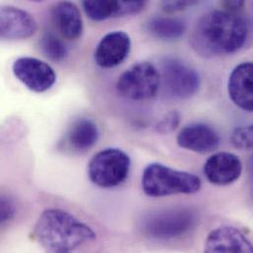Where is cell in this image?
I'll return each mask as SVG.
<instances>
[{"label":"cell","mask_w":253,"mask_h":253,"mask_svg":"<svg viewBox=\"0 0 253 253\" xmlns=\"http://www.w3.org/2000/svg\"><path fill=\"white\" fill-rule=\"evenodd\" d=\"M248 34V25L242 17L216 10L197 21L190 37V44L202 57L229 55L244 46Z\"/></svg>","instance_id":"1"},{"label":"cell","mask_w":253,"mask_h":253,"mask_svg":"<svg viewBox=\"0 0 253 253\" xmlns=\"http://www.w3.org/2000/svg\"><path fill=\"white\" fill-rule=\"evenodd\" d=\"M33 238L48 253H67L95 241L97 236L88 225L69 212L49 208L39 217Z\"/></svg>","instance_id":"2"},{"label":"cell","mask_w":253,"mask_h":253,"mask_svg":"<svg viewBox=\"0 0 253 253\" xmlns=\"http://www.w3.org/2000/svg\"><path fill=\"white\" fill-rule=\"evenodd\" d=\"M202 186L201 179L188 171L178 170L160 163L148 165L142 175V189L153 198L174 194H194Z\"/></svg>","instance_id":"3"},{"label":"cell","mask_w":253,"mask_h":253,"mask_svg":"<svg viewBox=\"0 0 253 253\" xmlns=\"http://www.w3.org/2000/svg\"><path fill=\"white\" fill-rule=\"evenodd\" d=\"M198 223L196 212L177 207L150 213L140 221L141 233L152 240L170 241L180 239L192 231Z\"/></svg>","instance_id":"4"},{"label":"cell","mask_w":253,"mask_h":253,"mask_svg":"<svg viewBox=\"0 0 253 253\" xmlns=\"http://www.w3.org/2000/svg\"><path fill=\"white\" fill-rule=\"evenodd\" d=\"M130 167V158L125 151L107 148L93 156L88 165V174L97 186L113 188L125 182Z\"/></svg>","instance_id":"5"},{"label":"cell","mask_w":253,"mask_h":253,"mask_svg":"<svg viewBox=\"0 0 253 253\" xmlns=\"http://www.w3.org/2000/svg\"><path fill=\"white\" fill-rule=\"evenodd\" d=\"M161 88L160 70L148 61L131 65L119 78L117 90L126 99L142 102L154 98Z\"/></svg>","instance_id":"6"},{"label":"cell","mask_w":253,"mask_h":253,"mask_svg":"<svg viewBox=\"0 0 253 253\" xmlns=\"http://www.w3.org/2000/svg\"><path fill=\"white\" fill-rule=\"evenodd\" d=\"M161 85L165 93L176 100H187L199 90L198 73L176 58L168 57L161 62Z\"/></svg>","instance_id":"7"},{"label":"cell","mask_w":253,"mask_h":253,"mask_svg":"<svg viewBox=\"0 0 253 253\" xmlns=\"http://www.w3.org/2000/svg\"><path fill=\"white\" fill-rule=\"evenodd\" d=\"M14 76L30 91L43 93L56 82L54 69L46 62L35 57H20L12 66Z\"/></svg>","instance_id":"8"},{"label":"cell","mask_w":253,"mask_h":253,"mask_svg":"<svg viewBox=\"0 0 253 253\" xmlns=\"http://www.w3.org/2000/svg\"><path fill=\"white\" fill-rule=\"evenodd\" d=\"M38 23L29 12L15 6H2L0 11V36L8 41H21L33 37Z\"/></svg>","instance_id":"9"},{"label":"cell","mask_w":253,"mask_h":253,"mask_svg":"<svg viewBox=\"0 0 253 253\" xmlns=\"http://www.w3.org/2000/svg\"><path fill=\"white\" fill-rule=\"evenodd\" d=\"M203 171L210 183L226 186L233 184L241 177L243 163L236 154L219 152L208 158Z\"/></svg>","instance_id":"10"},{"label":"cell","mask_w":253,"mask_h":253,"mask_svg":"<svg viewBox=\"0 0 253 253\" xmlns=\"http://www.w3.org/2000/svg\"><path fill=\"white\" fill-rule=\"evenodd\" d=\"M131 40L124 31H114L102 38L95 49V62L102 68H114L122 64L129 55Z\"/></svg>","instance_id":"11"},{"label":"cell","mask_w":253,"mask_h":253,"mask_svg":"<svg viewBox=\"0 0 253 253\" xmlns=\"http://www.w3.org/2000/svg\"><path fill=\"white\" fill-rule=\"evenodd\" d=\"M176 142L182 149L198 154H208L219 148L220 137L216 130L208 125L195 123L179 131Z\"/></svg>","instance_id":"12"},{"label":"cell","mask_w":253,"mask_h":253,"mask_svg":"<svg viewBox=\"0 0 253 253\" xmlns=\"http://www.w3.org/2000/svg\"><path fill=\"white\" fill-rule=\"evenodd\" d=\"M228 93L236 106L253 113V62H243L235 67L229 77Z\"/></svg>","instance_id":"13"},{"label":"cell","mask_w":253,"mask_h":253,"mask_svg":"<svg viewBox=\"0 0 253 253\" xmlns=\"http://www.w3.org/2000/svg\"><path fill=\"white\" fill-rule=\"evenodd\" d=\"M205 252L253 253V245L237 228L223 226L208 235L205 241Z\"/></svg>","instance_id":"14"},{"label":"cell","mask_w":253,"mask_h":253,"mask_svg":"<svg viewBox=\"0 0 253 253\" xmlns=\"http://www.w3.org/2000/svg\"><path fill=\"white\" fill-rule=\"evenodd\" d=\"M52 18L61 35L70 41L81 38L84 25L78 7L71 1L61 0L51 9Z\"/></svg>","instance_id":"15"},{"label":"cell","mask_w":253,"mask_h":253,"mask_svg":"<svg viewBox=\"0 0 253 253\" xmlns=\"http://www.w3.org/2000/svg\"><path fill=\"white\" fill-rule=\"evenodd\" d=\"M99 139L97 125L89 119L77 120L64 136V147L73 153H85L92 149Z\"/></svg>","instance_id":"16"},{"label":"cell","mask_w":253,"mask_h":253,"mask_svg":"<svg viewBox=\"0 0 253 253\" xmlns=\"http://www.w3.org/2000/svg\"><path fill=\"white\" fill-rule=\"evenodd\" d=\"M146 28L153 37L162 41H175L186 30L184 22L170 17H154L148 21Z\"/></svg>","instance_id":"17"},{"label":"cell","mask_w":253,"mask_h":253,"mask_svg":"<svg viewBox=\"0 0 253 253\" xmlns=\"http://www.w3.org/2000/svg\"><path fill=\"white\" fill-rule=\"evenodd\" d=\"M85 14L92 21L102 22L114 17V0H81Z\"/></svg>","instance_id":"18"},{"label":"cell","mask_w":253,"mask_h":253,"mask_svg":"<svg viewBox=\"0 0 253 253\" xmlns=\"http://www.w3.org/2000/svg\"><path fill=\"white\" fill-rule=\"evenodd\" d=\"M41 49L47 58L55 62L62 61L68 53L65 43L51 33L45 34L42 38Z\"/></svg>","instance_id":"19"},{"label":"cell","mask_w":253,"mask_h":253,"mask_svg":"<svg viewBox=\"0 0 253 253\" xmlns=\"http://www.w3.org/2000/svg\"><path fill=\"white\" fill-rule=\"evenodd\" d=\"M232 144L244 151L253 150V125L237 127L231 134Z\"/></svg>","instance_id":"20"},{"label":"cell","mask_w":253,"mask_h":253,"mask_svg":"<svg viewBox=\"0 0 253 253\" xmlns=\"http://www.w3.org/2000/svg\"><path fill=\"white\" fill-rule=\"evenodd\" d=\"M148 0H114V17H125L141 12Z\"/></svg>","instance_id":"21"},{"label":"cell","mask_w":253,"mask_h":253,"mask_svg":"<svg viewBox=\"0 0 253 253\" xmlns=\"http://www.w3.org/2000/svg\"><path fill=\"white\" fill-rule=\"evenodd\" d=\"M198 2L199 0H160V7L167 14H174L184 11Z\"/></svg>","instance_id":"22"},{"label":"cell","mask_w":253,"mask_h":253,"mask_svg":"<svg viewBox=\"0 0 253 253\" xmlns=\"http://www.w3.org/2000/svg\"><path fill=\"white\" fill-rule=\"evenodd\" d=\"M180 114L176 111L167 114L157 125V131L160 134H169L173 132L180 124Z\"/></svg>","instance_id":"23"},{"label":"cell","mask_w":253,"mask_h":253,"mask_svg":"<svg viewBox=\"0 0 253 253\" xmlns=\"http://www.w3.org/2000/svg\"><path fill=\"white\" fill-rule=\"evenodd\" d=\"M0 222L1 224L8 223L15 216V205L7 196L2 195L0 200Z\"/></svg>","instance_id":"24"},{"label":"cell","mask_w":253,"mask_h":253,"mask_svg":"<svg viewBox=\"0 0 253 253\" xmlns=\"http://www.w3.org/2000/svg\"><path fill=\"white\" fill-rule=\"evenodd\" d=\"M245 1L246 0H223L224 4L233 11L241 9L244 6Z\"/></svg>","instance_id":"25"},{"label":"cell","mask_w":253,"mask_h":253,"mask_svg":"<svg viewBox=\"0 0 253 253\" xmlns=\"http://www.w3.org/2000/svg\"><path fill=\"white\" fill-rule=\"evenodd\" d=\"M30 1H34V2H41L42 0H30Z\"/></svg>","instance_id":"26"}]
</instances>
